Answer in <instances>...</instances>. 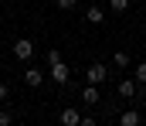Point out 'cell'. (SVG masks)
Wrapping results in <instances>:
<instances>
[{
	"instance_id": "cell-1",
	"label": "cell",
	"mask_w": 146,
	"mask_h": 126,
	"mask_svg": "<svg viewBox=\"0 0 146 126\" xmlns=\"http://www.w3.org/2000/svg\"><path fill=\"white\" fill-rule=\"evenodd\" d=\"M85 79H88V82H95V85H102L106 79H109V68H106L102 61H95V65H88V72H85Z\"/></svg>"
},
{
	"instance_id": "cell-2",
	"label": "cell",
	"mask_w": 146,
	"mask_h": 126,
	"mask_svg": "<svg viewBox=\"0 0 146 126\" xmlns=\"http://www.w3.org/2000/svg\"><path fill=\"white\" fill-rule=\"evenodd\" d=\"M68 75H72V72H68L65 61H54V65H51V79H54L58 85H68Z\"/></svg>"
},
{
	"instance_id": "cell-3",
	"label": "cell",
	"mask_w": 146,
	"mask_h": 126,
	"mask_svg": "<svg viewBox=\"0 0 146 126\" xmlns=\"http://www.w3.org/2000/svg\"><path fill=\"white\" fill-rule=\"evenodd\" d=\"M14 55H17V58H24V61H27V58H31V55H34V41H27V38H21V41L14 44Z\"/></svg>"
},
{
	"instance_id": "cell-4",
	"label": "cell",
	"mask_w": 146,
	"mask_h": 126,
	"mask_svg": "<svg viewBox=\"0 0 146 126\" xmlns=\"http://www.w3.org/2000/svg\"><path fill=\"white\" fill-rule=\"evenodd\" d=\"M82 102H85V106H95V102H99V85L95 82H88L82 89Z\"/></svg>"
},
{
	"instance_id": "cell-5",
	"label": "cell",
	"mask_w": 146,
	"mask_h": 126,
	"mask_svg": "<svg viewBox=\"0 0 146 126\" xmlns=\"http://www.w3.org/2000/svg\"><path fill=\"white\" fill-rule=\"evenodd\" d=\"M136 79H122V82H119V95H122V99H136Z\"/></svg>"
},
{
	"instance_id": "cell-6",
	"label": "cell",
	"mask_w": 146,
	"mask_h": 126,
	"mask_svg": "<svg viewBox=\"0 0 146 126\" xmlns=\"http://www.w3.org/2000/svg\"><path fill=\"white\" fill-rule=\"evenodd\" d=\"M65 126H82V113L78 109H61V116H58Z\"/></svg>"
},
{
	"instance_id": "cell-7",
	"label": "cell",
	"mask_w": 146,
	"mask_h": 126,
	"mask_svg": "<svg viewBox=\"0 0 146 126\" xmlns=\"http://www.w3.org/2000/svg\"><path fill=\"white\" fill-rule=\"evenodd\" d=\"M41 82H44V72H37V68H27V72H24V85L41 89Z\"/></svg>"
},
{
	"instance_id": "cell-8",
	"label": "cell",
	"mask_w": 146,
	"mask_h": 126,
	"mask_svg": "<svg viewBox=\"0 0 146 126\" xmlns=\"http://www.w3.org/2000/svg\"><path fill=\"white\" fill-rule=\"evenodd\" d=\"M139 123H143V116H139L136 109H126V113L119 116V126H139Z\"/></svg>"
},
{
	"instance_id": "cell-9",
	"label": "cell",
	"mask_w": 146,
	"mask_h": 126,
	"mask_svg": "<svg viewBox=\"0 0 146 126\" xmlns=\"http://www.w3.org/2000/svg\"><path fill=\"white\" fill-rule=\"evenodd\" d=\"M112 65H115V68H119V72H126V68H129V65H133V58H129V55H126V51H115V55H112Z\"/></svg>"
},
{
	"instance_id": "cell-10",
	"label": "cell",
	"mask_w": 146,
	"mask_h": 126,
	"mask_svg": "<svg viewBox=\"0 0 146 126\" xmlns=\"http://www.w3.org/2000/svg\"><path fill=\"white\" fill-rule=\"evenodd\" d=\"M85 21H88V24H102V21H106L102 7H88V10H85Z\"/></svg>"
},
{
	"instance_id": "cell-11",
	"label": "cell",
	"mask_w": 146,
	"mask_h": 126,
	"mask_svg": "<svg viewBox=\"0 0 146 126\" xmlns=\"http://www.w3.org/2000/svg\"><path fill=\"white\" fill-rule=\"evenodd\" d=\"M133 79H136L139 85H146V61H139V65L133 68Z\"/></svg>"
},
{
	"instance_id": "cell-12",
	"label": "cell",
	"mask_w": 146,
	"mask_h": 126,
	"mask_svg": "<svg viewBox=\"0 0 146 126\" xmlns=\"http://www.w3.org/2000/svg\"><path fill=\"white\" fill-rule=\"evenodd\" d=\"M109 7L115 14H126V10H129V0H109Z\"/></svg>"
},
{
	"instance_id": "cell-13",
	"label": "cell",
	"mask_w": 146,
	"mask_h": 126,
	"mask_svg": "<svg viewBox=\"0 0 146 126\" xmlns=\"http://www.w3.org/2000/svg\"><path fill=\"white\" fill-rule=\"evenodd\" d=\"M14 123V113L10 109H0V126H10Z\"/></svg>"
},
{
	"instance_id": "cell-14",
	"label": "cell",
	"mask_w": 146,
	"mask_h": 126,
	"mask_svg": "<svg viewBox=\"0 0 146 126\" xmlns=\"http://www.w3.org/2000/svg\"><path fill=\"white\" fill-rule=\"evenodd\" d=\"M54 3H58L61 10H75V7H78V0H54Z\"/></svg>"
},
{
	"instance_id": "cell-15",
	"label": "cell",
	"mask_w": 146,
	"mask_h": 126,
	"mask_svg": "<svg viewBox=\"0 0 146 126\" xmlns=\"http://www.w3.org/2000/svg\"><path fill=\"white\" fill-rule=\"evenodd\" d=\"M54 61H61V51H58V48H51V51H48V65H54Z\"/></svg>"
},
{
	"instance_id": "cell-16",
	"label": "cell",
	"mask_w": 146,
	"mask_h": 126,
	"mask_svg": "<svg viewBox=\"0 0 146 126\" xmlns=\"http://www.w3.org/2000/svg\"><path fill=\"white\" fill-rule=\"evenodd\" d=\"M7 99H10V85L0 82V102H7Z\"/></svg>"
},
{
	"instance_id": "cell-17",
	"label": "cell",
	"mask_w": 146,
	"mask_h": 126,
	"mask_svg": "<svg viewBox=\"0 0 146 126\" xmlns=\"http://www.w3.org/2000/svg\"><path fill=\"white\" fill-rule=\"evenodd\" d=\"M0 3H3V0H0Z\"/></svg>"
}]
</instances>
